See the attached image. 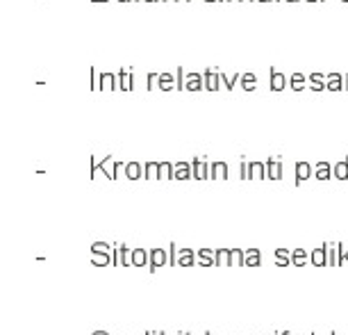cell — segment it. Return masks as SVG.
Listing matches in <instances>:
<instances>
[{
    "label": "cell",
    "mask_w": 348,
    "mask_h": 335,
    "mask_svg": "<svg viewBox=\"0 0 348 335\" xmlns=\"http://www.w3.org/2000/svg\"><path fill=\"white\" fill-rule=\"evenodd\" d=\"M269 73H271V75H269V89H271V91H285L287 89L289 82H287L285 73H280L278 69H271Z\"/></svg>",
    "instance_id": "7a4b0ae2"
},
{
    "label": "cell",
    "mask_w": 348,
    "mask_h": 335,
    "mask_svg": "<svg viewBox=\"0 0 348 335\" xmlns=\"http://www.w3.org/2000/svg\"><path fill=\"white\" fill-rule=\"evenodd\" d=\"M205 335H212V333H205Z\"/></svg>",
    "instance_id": "11a10c76"
},
{
    "label": "cell",
    "mask_w": 348,
    "mask_h": 335,
    "mask_svg": "<svg viewBox=\"0 0 348 335\" xmlns=\"http://www.w3.org/2000/svg\"><path fill=\"white\" fill-rule=\"evenodd\" d=\"M217 267H230V249H217Z\"/></svg>",
    "instance_id": "f546056e"
},
{
    "label": "cell",
    "mask_w": 348,
    "mask_h": 335,
    "mask_svg": "<svg viewBox=\"0 0 348 335\" xmlns=\"http://www.w3.org/2000/svg\"><path fill=\"white\" fill-rule=\"evenodd\" d=\"M135 3H141V0H135Z\"/></svg>",
    "instance_id": "f5cc1de1"
},
{
    "label": "cell",
    "mask_w": 348,
    "mask_h": 335,
    "mask_svg": "<svg viewBox=\"0 0 348 335\" xmlns=\"http://www.w3.org/2000/svg\"><path fill=\"white\" fill-rule=\"evenodd\" d=\"M312 176H314L316 181H330L332 178V164L330 162H316Z\"/></svg>",
    "instance_id": "30bf717a"
},
{
    "label": "cell",
    "mask_w": 348,
    "mask_h": 335,
    "mask_svg": "<svg viewBox=\"0 0 348 335\" xmlns=\"http://www.w3.org/2000/svg\"><path fill=\"white\" fill-rule=\"evenodd\" d=\"M89 73H91L89 89H91V91H100V73H98L96 69H89Z\"/></svg>",
    "instance_id": "1f68e13d"
},
{
    "label": "cell",
    "mask_w": 348,
    "mask_h": 335,
    "mask_svg": "<svg viewBox=\"0 0 348 335\" xmlns=\"http://www.w3.org/2000/svg\"><path fill=\"white\" fill-rule=\"evenodd\" d=\"M205 3H219V0H205Z\"/></svg>",
    "instance_id": "f6af8a7d"
},
{
    "label": "cell",
    "mask_w": 348,
    "mask_h": 335,
    "mask_svg": "<svg viewBox=\"0 0 348 335\" xmlns=\"http://www.w3.org/2000/svg\"><path fill=\"white\" fill-rule=\"evenodd\" d=\"M173 178H175V181H189V178H194V171H191V162H178V164H173Z\"/></svg>",
    "instance_id": "9c48e42d"
},
{
    "label": "cell",
    "mask_w": 348,
    "mask_h": 335,
    "mask_svg": "<svg viewBox=\"0 0 348 335\" xmlns=\"http://www.w3.org/2000/svg\"><path fill=\"white\" fill-rule=\"evenodd\" d=\"M125 176V164L123 162H116V169H114V181L116 178H123Z\"/></svg>",
    "instance_id": "8d00e7d4"
},
{
    "label": "cell",
    "mask_w": 348,
    "mask_h": 335,
    "mask_svg": "<svg viewBox=\"0 0 348 335\" xmlns=\"http://www.w3.org/2000/svg\"><path fill=\"white\" fill-rule=\"evenodd\" d=\"M344 91H348V73L344 75Z\"/></svg>",
    "instance_id": "f35d334b"
},
{
    "label": "cell",
    "mask_w": 348,
    "mask_h": 335,
    "mask_svg": "<svg viewBox=\"0 0 348 335\" xmlns=\"http://www.w3.org/2000/svg\"><path fill=\"white\" fill-rule=\"evenodd\" d=\"M312 171H314V167H312V164L296 162V185H303L307 178H312Z\"/></svg>",
    "instance_id": "7c38bea8"
},
{
    "label": "cell",
    "mask_w": 348,
    "mask_h": 335,
    "mask_svg": "<svg viewBox=\"0 0 348 335\" xmlns=\"http://www.w3.org/2000/svg\"><path fill=\"white\" fill-rule=\"evenodd\" d=\"M328 265H337V244H326Z\"/></svg>",
    "instance_id": "836d02e7"
},
{
    "label": "cell",
    "mask_w": 348,
    "mask_h": 335,
    "mask_svg": "<svg viewBox=\"0 0 348 335\" xmlns=\"http://www.w3.org/2000/svg\"><path fill=\"white\" fill-rule=\"evenodd\" d=\"M259 260H262L259 249H246V253H244V267H259Z\"/></svg>",
    "instance_id": "7402d4cb"
},
{
    "label": "cell",
    "mask_w": 348,
    "mask_h": 335,
    "mask_svg": "<svg viewBox=\"0 0 348 335\" xmlns=\"http://www.w3.org/2000/svg\"><path fill=\"white\" fill-rule=\"evenodd\" d=\"M310 262L314 267H326L328 265V253H326V244L321 246V249H314L310 253Z\"/></svg>",
    "instance_id": "ffe728a7"
},
{
    "label": "cell",
    "mask_w": 348,
    "mask_h": 335,
    "mask_svg": "<svg viewBox=\"0 0 348 335\" xmlns=\"http://www.w3.org/2000/svg\"><path fill=\"white\" fill-rule=\"evenodd\" d=\"M100 169H102V173H105V178H110V181H114V169H116V160L112 158H105V160H100Z\"/></svg>",
    "instance_id": "d4e9b609"
},
{
    "label": "cell",
    "mask_w": 348,
    "mask_h": 335,
    "mask_svg": "<svg viewBox=\"0 0 348 335\" xmlns=\"http://www.w3.org/2000/svg\"><path fill=\"white\" fill-rule=\"evenodd\" d=\"M248 178H253V181H264V178H266V162H259V160L248 162Z\"/></svg>",
    "instance_id": "52a82bcc"
},
{
    "label": "cell",
    "mask_w": 348,
    "mask_h": 335,
    "mask_svg": "<svg viewBox=\"0 0 348 335\" xmlns=\"http://www.w3.org/2000/svg\"><path fill=\"white\" fill-rule=\"evenodd\" d=\"M94 335H107V333H102V331H96Z\"/></svg>",
    "instance_id": "b9f144b4"
},
{
    "label": "cell",
    "mask_w": 348,
    "mask_h": 335,
    "mask_svg": "<svg viewBox=\"0 0 348 335\" xmlns=\"http://www.w3.org/2000/svg\"><path fill=\"white\" fill-rule=\"evenodd\" d=\"M178 3H191V0H178Z\"/></svg>",
    "instance_id": "f907efd6"
},
{
    "label": "cell",
    "mask_w": 348,
    "mask_h": 335,
    "mask_svg": "<svg viewBox=\"0 0 348 335\" xmlns=\"http://www.w3.org/2000/svg\"><path fill=\"white\" fill-rule=\"evenodd\" d=\"M239 82H242V89L246 91V94L257 89V75L255 73H242L239 75Z\"/></svg>",
    "instance_id": "ac0fdd59"
},
{
    "label": "cell",
    "mask_w": 348,
    "mask_h": 335,
    "mask_svg": "<svg viewBox=\"0 0 348 335\" xmlns=\"http://www.w3.org/2000/svg\"><path fill=\"white\" fill-rule=\"evenodd\" d=\"M330 335H337V333H330Z\"/></svg>",
    "instance_id": "6f0895ef"
},
{
    "label": "cell",
    "mask_w": 348,
    "mask_h": 335,
    "mask_svg": "<svg viewBox=\"0 0 348 335\" xmlns=\"http://www.w3.org/2000/svg\"><path fill=\"white\" fill-rule=\"evenodd\" d=\"M178 87V75L175 73H159V82H157V89L159 91H171Z\"/></svg>",
    "instance_id": "4fadbf2b"
},
{
    "label": "cell",
    "mask_w": 348,
    "mask_h": 335,
    "mask_svg": "<svg viewBox=\"0 0 348 335\" xmlns=\"http://www.w3.org/2000/svg\"><path fill=\"white\" fill-rule=\"evenodd\" d=\"M148 260H150V255L146 253L144 249H135V251H132V265H135V267H146V265H148Z\"/></svg>",
    "instance_id": "484cf974"
},
{
    "label": "cell",
    "mask_w": 348,
    "mask_h": 335,
    "mask_svg": "<svg viewBox=\"0 0 348 335\" xmlns=\"http://www.w3.org/2000/svg\"><path fill=\"white\" fill-rule=\"evenodd\" d=\"M257 3H273V0H257Z\"/></svg>",
    "instance_id": "7bdbcfd3"
},
{
    "label": "cell",
    "mask_w": 348,
    "mask_h": 335,
    "mask_svg": "<svg viewBox=\"0 0 348 335\" xmlns=\"http://www.w3.org/2000/svg\"><path fill=\"white\" fill-rule=\"evenodd\" d=\"M196 262V253L191 249H180L178 251V265L180 267H194Z\"/></svg>",
    "instance_id": "603a6c76"
},
{
    "label": "cell",
    "mask_w": 348,
    "mask_h": 335,
    "mask_svg": "<svg viewBox=\"0 0 348 335\" xmlns=\"http://www.w3.org/2000/svg\"><path fill=\"white\" fill-rule=\"evenodd\" d=\"M116 3H135V0H116Z\"/></svg>",
    "instance_id": "ab89813d"
},
{
    "label": "cell",
    "mask_w": 348,
    "mask_h": 335,
    "mask_svg": "<svg viewBox=\"0 0 348 335\" xmlns=\"http://www.w3.org/2000/svg\"><path fill=\"white\" fill-rule=\"evenodd\" d=\"M91 3H107V0H91Z\"/></svg>",
    "instance_id": "ee69618b"
},
{
    "label": "cell",
    "mask_w": 348,
    "mask_h": 335,
    "mask_svg": "<svg viewBox=\"0 0 348 335\" xmlns=\"http://www.w3.org/2000/svg\"><path fill=\"white\" fill-rule=\"evenodd\" d=\"M184 335H191V333H184Z\"/></svg>",
    "instance_id": "9f6ffc18"
},
{
    "label": "cell",
    "mask_w": 348,
    "mask_h": 335,
    "mask_svg": "<svg viewBox=\"0 0 348 335\" xmlns=\"http://www.w3.org/2000/svg\"><path fill=\"white\" fill-rule=\"evenodd\" d=\"M289 87H291V91H305L307 89V75L305 73L289 75Z\"/></svg>",
    "instance_id": "e0dca14e"
},
{
    "label": "cell",
    "mask_w": 348,
    "mask_h": 335,
    "mask_svg": "<svg viewBox=\"0 0 348 335\" xmlns=\"http://www.w3.org/2000/svg\"><path fill=\"white\" fill-rule=\"evenodd\" d=\"M196 258H198L200 267H217V251L212 249H198Z\"/></svg>",
    "instance_id": "8fae6325"
},
{
    "label": "cell",
    "mask_w": 348,
    "mask_h": 335,
    "mask_svg": "<svg viewBox=\"0 0 348 335\" xmlns=\"http://www.w3.org/2000/svg\"><path fill=\"white\" fill-rule=\"evenodd\" d=\"M244 249H230V267H244Z\"/></svg>",
    "instance_id": "83f0119b"
},
{
    "label": "cell",
    "mask_w": 348,
    "mask_h": 335,
    "mask_svg": "<svg viewBox=\"0 0 348 335\" xmlns=\"http://www.w3.org/2000/svg\"><path fill=\"white\" fill-rule=\"evenodd\" d=\"M337 265H339V267H348V249H346V255H341V258L337 260Z\"/></svg>",
    "instance_id": "74e56055"
},
{
    "label": "cell",
    "mask_w": 348,
    "mask_h": 335,
    "mask_svg": "<svg viewBox=\"0 0 348 335\" xmlns=\"http://www.w3.org/2000/svg\"><path fill=\"white\" fill-rule=\"evenodd\" d=\"M116 87H119V91H132L135 89V75H132V71L121 69L119 73H116Z\"/></svg>",
    "instance_id": "5b68a950"
},
{
    "label": "cell",
    "mask_w": 348,
    "mask_h": 335,
    "mask_svg": "<svg viewBox=\"0 0 348 335\" xmlns=\"http://www.w3.org/2000/svg\"><path fill=\"white\" fill-rule=\"evenodd\" d=\"M148 335H150V333H148Z\"/></svg>",
    "instance_id": "6125c7cd"
},
{
    "label": "cell",
    "mask_w": 348,
    "mask_h": 335,
    "mask_svg": "<svg viewBox=\"0 0 348 335\" xmlns=\"http://www.w3.org/2000/svg\"><path fill=\"white\" fill-rule=\"evenodd\" d=\"M141 176H144V169H141L139 162H127L125 164V178H130V181H139Z\"/></svg>",
    "instance_id": "cb8c5ba5"
},
{
    "label": "cell",
    "mask_w": 348,
    "mask_h": 335,
    "mask_svg": "<svg viewBox=\"0 0 348 335\" xmlns=\"http://www.w3.org/2000/svg\"><path fill=\"white\" fill-rule=\"evenodd\" d=\"M191 171H194V178L196 181H205V178H209V164L205 158H194V162H191Z\"/></svg>",
    "instance_id": "277c9868"
},
{
    "label": "cell",
    "mask_w": 348,
    "mask_h": 335,
    "mask_svg": "<svg viewBox=\"0 0 348 335\" xmlns=\"http://www.w3.org/2000/svg\"><path fill=\"white\" fill-rule=\"evenodd\" d=\"M312 335H316V333H312Z\"/></svg>",
    "instance_id": "680465c9"
},
{
    "label": "cell",
    "mask_w": 348,
    "mask_h": 335,
    "mask_svg": "<svg viewBox=\"0 0 348 335\" xmlns=\"http://www.w3.org/2000/svg\"><path fill=\"white\" fill-rule=\"evenodd\" d=\"M225 3H239V0H225Z\"/></svg>",
    "instance_id": "7dc6e473"
},
{
    "label": "cell",
    "mask_w": 348,
    "mask_h": 335,
    "mask_svg": "<svg viewBox=\"0 0 348 335\" xmlns=\"http://www.w3.org/2000/svg\"><path fill=\"white\" fill-rule=\"evenodd\" d=\"M278 335H291V333H289V331H282V333H278Z\"/></svg>",
    "instance_id": "60d3db41"
},
{
    "label": "cell",
    "mask_w": 348,
    "mask_h": 335,
    "mask_svg": "<svg viewBox=\"0 0 348 335\" xmlns=\"http://www.w3.org/2000/svg\"><path fill=\"white\" fill-rule=\"evenodd\" d=\"M307 3H321V0H307Z\"/></svg>",
    "instance_id": "681fc988"
},
{
    "label": "cell",
    "mask_w": 348,
    "mask_h": 335,
    "mask_svg": "<svg viewBox=\"0 0 348 335\" xmlns=\"http://www.w3.org/2000/svg\"><path fill=\"white\" fill-rule=\"evenodd\" d=\"M164 3H178V0H164Z\"/></svg>",
    "instance_id": "bcb514c9"
},
{
    "label": "cell",
    "mask_w": 348,
    "mask_h": 335,
    "mask_svg": "<svg viewBox=\"0 0 348 335\" xmlns=\"http://www.w3.org/2000/svg\"><path fill=\"white\" fill-rule=\"evenodd\" d=\"M219 3H221V0H219Z\"/></svg>",
    "instance_id": "94428289"
},
{
    "label": "cell",
    "mask_w": 348,
    "mask_h": 335,
    "mask_svg": "<svg viewBox=\"0 0 348 335\" xmlns=\"http://www.w3.org/2000/svg\"><path fill=\"white\" fill-rule=\"evenodd\" d=\"M230 176V169H228V164L225 162H212L209 164V178H214V181H225V178Z\"/></svg>",
    "instance_id": "ba28073f"
},
{
    "label": "cell",
    "mask_w": 348,
    "mask_h": 335,
    "mask_svg": "<svg viewBox=\"0 0 348 335\" xmlns=\"http://www.w3.org/2000/svg\"><path fill=\"white\" fill-rule=\"evenodd\" d=\"M285 3H298V0H285Z\"/></svg>",
    "instance_id": "816d5d0a"
},
{
    "label": "cell",
    "mask_w": 348,
    "mask_h": 335,
    "mask_svg": "<svg viewBox=\"0 0 348 335\" xmlns=\"http://www.w3.org/2000/svg\"><path fill=\"white\" fill-rule=\"evenodd\" d=\"M178 89H184V91H191V94H196V91L205 89V78L203 73H187L184 69H178Z\"/></svg>",
    "instance_id": "6da1fadb"
},
{
    "label": "cell",
    "mask_w": 348,
    "mask_h": 335,
    "mask_svg": "<svg viewBox=\"0 0 348 335\" xmlns=\"http://www.w3.org/2000/svg\"><path fill=\"white\" fill-rule=\"evenodd\" d=\"M144 3H157V0H144Z\"/></svg>",
    "instance_id": "c3c4849f"
},
{
    "label": "cell",
    "mask_w": 348,
    "mask_h": 335,
    "mask_svg": "<svg viewBox=\"0 0 348 335\" xmlns=\"http://www.w3.org/2000/svg\"><path fill=\"white\" fill-rule=\"evenodd\" d=\"M273 3H276V0H273Z\"/></svg>",
    "instance_id": "91938a15"
},
{
    "label": "cell",
    "mask_w": 348,
    "mask_h": 335,
    "mask_svg": "<svg viewBox=\"0 0 348 335\" xmlns=\"http://www.w3.org/2000/svg\"><path fill=\"white\" fill-rule=\"evenodd\" d=\"M203 78H205V89L207 91H219L221 89V73H219L217 69H205V73H203Z\"/></svg>",
    "instance_id": "3957f363"
},
{
    "label": "cell",
    "mask_w": 348,
    "mask_h": 335,
    "mask_svg": "<svg viewBox=\"0 0 348 335\" xmlns=\"http://www.w3.org/2000/svg\"><path fill=\"white\" fill-rule=\"evenodd\" d=\"M100 91H119L116 73H100Z\"/></svg>",
    "instance_id": "d6986e66"
},
{
    "label": "cell",
    "mask_w": 348,
    "mask_h": 335,
    "mask_svg": "<svg viewBox=\"0 0 348 335\" xmlns=\"http://www.w3.org/2000/svg\"><path fill=\"white\" fill-rule=\"evenodd\" d=\"M144 178H148V181H157L159 178V162H148L144 167Z\"/></svg>",
    "instance_id": "4316f807"
},
{
    "label": "cell",
    "mask_w": 348,
    "mask_h": 335,
    "mask_svg": "<svg viewBox=\"0 0 348 335\" xmlns=\"http://www.w3.org/2000/svg\"><path fill=\"white\" fill-rule=\"evenodd\" d=\"M307 82H316V85H326V75H323V73H310V75H307Z\"/></svg>",
    "instance_id": "e575fe53"
},
{
    "label": "cell",
    "mask_w": 348,
    "mask_h": 335,
    "mask_svg": "<svg viewBox=\"0 0 348 335\" xmlns=\"http://www.w3.org/2000/svg\"><path fill=\"white\" fill-rule=\"evenodd\" d=\"M166 249H153L150 251V260H148V267L150 269H157V267H164L166 265Z\"/></svg>",
    "instance_id": "9a60e30c"
},
{
    "label": "cell",
    "mask_w": 348,
    "mask_h": 335,
    "mask_svg": "<svg viewBox=\"0 0 348 335\" xmlns=\"http://www.w3.org/2000/svg\"><path fill=\"white\" fill-rule=\"evenodd\" d=\"M237 82H239V75L237 73H221V85L225 87V89L232 91Z\"/></svg>",
    "instance_id": "f1b7e54d"
},
{
    "label": "cell",
    "mask_w": 348,
    "mask_h": 335,
    "mask_svg": "<svg viewBox=\"0 0 348 335\" xmlns=\"http://www.w3.org/2000/svg\"><path fill=\"white\" fill-rule=\"evenodd\" d=\"M341 3H348V0H341Z\"/></svg>",
    "instance_id": "db71d44e"
},
{
    "label": "cell",
    "mask_w": 348,
    "mask_h": 335,
    "mask_svg": "<svg viewBox=\"0 0 348 335\" xmlns=\"http://www.w3.org/2000/svg\"><path fill=\"white\" fill-rule=\"evenodd\" d=\"M157 82H159V73H148V78H146V89L155 91L157 89Z\"/></svg>",
    "instance_id": "d6a6232c"
},
{
    "label": "cell",
    "mask_w": 348,
    "mask_h": 335,
    "mask_svg": "<svg viewBox=\"0 0 348 335\" xmlns=\"http://www.w3.org/2000/svg\"><path fill=\"white\" fill-rule=\"evenodd\" d=\"M159 178H162V181L173 178V164H171V162H159Z\"/></svg>",
    "instance_id": "4dcf8cb0"
},
{
    "label": "cell",
    "mask_w": 348,
    "mask_h": 335,
    "mask_svg": "<svg viewBox=\"0 0 348 335\" xmlns=\"http://www.w3.org/2000/svg\"><path fill=\"white\" fill-rule=\"evenodd\" d=\"M310 262V253L305 249H293L291 251V265L293 267H305Z\"/></svg>",
    "instance_id": "44dd1931"
},
{
    "label": "cell",
    "mask_w": 348,
    "mask_h": 335,
    "mask_svg": "<svg viewBox=\"0 0 348 335\" xmlns=\"http://www.w3.org/2000/svg\"><path fill=\"white\" fill-rule=\"evenodd\" d=\"M239 178L248 181V162L246 160H242V164H239Z\"/></svg>",
    "instance_id": "d590c367"
},
{
    "label": "cell",
    "mask_w": 348,
    "mask_h": 335,
    "mask_svg": "<svg viewBox=\"0 0 348 335\" xmlns=\"http://www.w3.org/2000/svg\"><path fill=\"white\" fill-rule=\"evenodd\" d=\"M266 178H269V181H280V178H282V162H280V158H269L266 160Z\"/></svg>",
    "instance_id": "8992f818"
},
{
    "label": "cell",
    "mask_w": 348,
    "mask_h": 335,
    "mask_svg": "<svg viewBox=\"0 0 348 335\" xmlns=\"http://www.w3.org/2000/svg\"><path fill=\"white\" fill-rule=\"evenodd\" d=\"M326 89L328 91H344V75L341 73H328L326 75Z\"/></svg>",
    "instance_id": "5bb4252c"
},
{
    "label": "cell",
    "mask_w": 348,
    "mask_h": 335,
    "mask_svg": "<svg viewBox=\"0 0 348 335\" xmlns=\"http://www.w3.org/2000/svg\"><path fill=\"white\" fill-rule=\"evenodd\" d=\"M332 178H337V181H348V158L332 164Z\"/></svg>",
    "instance_id": "2e32d148"
}]
</instances>
